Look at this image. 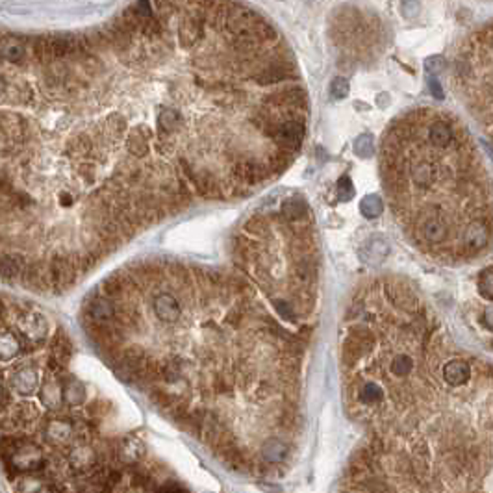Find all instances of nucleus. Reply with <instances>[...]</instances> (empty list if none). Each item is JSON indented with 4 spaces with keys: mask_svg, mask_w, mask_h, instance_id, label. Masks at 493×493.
Segmentation results:
<instances>
[{
    "mask_svg": "<svg viewBox=\"0 0 493 493\" xmlns=\"http://www.w3.org/2000/svg\"><path fill=\"white\" fill-rule=\"evenodd\" d=\"M154 314L163 323H174L180 317V304L173 295L161 293L154 299Z\"/></svg>",
    "mask_w": 493,
    "mask_h": 493,
    "instance_id": "nucleus-6",
    "label": "nucleus"
},
{
    "mask_svg": "<svg viewBox=\"0 0 493 493\" xmlns=\"http://www.w3.org/2000/svg\"><path fill=\"white\" fill-rule=\"evenodd\" d=\"M276 310H278V314H280V317H284V319H293L295 317L293 310H291L288 302L278 301L276 302Z\"/></svg>",
    "mask_w": 493,
    "mask_h": 493,
    "instance_id": "nucleus-30",
    "label": "nucleus"
},
{
    "mask_svg": "<svg viewBox=\"0 0 493 493\" xmlns=\"http://www.w3.org/2000/svg\"><path fill=\"white\" fill-rule=\"evenodd\" d=\"M332 34L338 36V43L345 46H365L371 49L382 36V25L377 17L362 13L354 8H345L336 15Z\"/></svg>",
    "mask_w": 493,
    "mask_h": 493,
    "instance_id": "nucleus-2",
    "label": "nucleus"
},
{
    "mask_svg": "<svg viewBox=\"0 0 493 493\" xmlns=\"http://www.w3.org/2000/svg\"><path fill=\"white\" fill-rule=\"evenodd\" d=\"M443 380L447 382L451 388H460V386L468 384L471 380V375H473V369H471V364L466 362V360H451L447 364L443 365L442 369Z\"/></svg>",
    "mask_w": 493,
    "mask_h": 493,
    "instance_id": "nucleus-5",
    "label": "nucleus"
},
{
    "mask_svg": "<svg viewBox=\"0 0 493 493\" xmlns=\"http://www.w3.org/2000/svg\"><path fill=\"white\" fill-rule=\"evenodd\" d=\"M349 82H347L343 77L334 78L332 83H330V93H332L334 98H345L349 95Z\"/></svg>",
    "mask_w": 493,
    "mask_h": 493,
    "instance_id": "nucleus-27",
    "label": "nucleus"
},
{
    "mask_svg": "<svg viewBox=\"0 0 493 493\" xmlns=\"http://www.w3.org/2000/svg\"><path fill=\"white\" fill-rule=\"evenodd\" d=\"M8 404H10V393H8V388L4 386V388H2V408H4V410L8 408Z\"/></svg>",
    "mask_w": 493,
    "mask_h": 493,
    "instance_id": "nucleus-33",
    "label": "nucleus"
},
{
    "mask_svg": "<svg viewBox=\"0 0 493 493\" xmlns=\"http://www.w3.org/2000/svg\"><path fill=\"white\" fill-rule=\"evenodd\" d=\"M62 397H64V388H59V384L56 380H46L43 388H41V401L45 406L49 408H58L59 403H62Z\"/></svg>",
    "mask_w": 493,
    "mask_h": 493,
    "instance_id": "nucleus-14",
    "label": "nucleus"
},
{
    "mask_svg": "<svg viewBox=\"0 0 493 493\" xmlns=\"http://www.w3.org/2000/svg\"><path fill=\"white\" fill-rule=\"evenodd\" d=\"M490 237H492L490 224L482 219H473L462 234V247L468 252H479L484 247H488Z\"/></svg>",
    "mask_w": 493,
    "mask_h": 493,
    "instance_id": "nucleus-3",
    "label": "nucleus"
},
{
    "mask_svg": "<svg viewBox=\"0 0 493 493\" xmlns=\"http://www.w3.org/2000/svg\"><path fill=\"white\" fill-rule=\"evenodd\" d=\"M21 330H23V334L28 338V341L39 343V341L45 338V330H46L45 317L39 314L25 315V317L21 319Z\"/></svg>",
    "mask_w": 493,
    "mask_h": 493,
    "instance_id": "nucleus-7",
    "label": "nucleus"
},
{
    "mask_svg": "<svg viewBox=\"0 0 493 493\" xmlns=\"http://www.w3.org/2000/svg\"><path fill=\"white\" fill-rule=\"evenodd\" d=\"M122 288H124V278H122L121 275L109 276L108 280H104L103 284V291L108 295V297H116V295H119L122 291Z\"/></svg>",
    "mask_w": 493,
    "mask_h": 493,
    "instance_id": "nucleus-25",
    "label": "nucleus"
},
{
    "mask_svg": "<svg viewBox=\"0 0 493 493\" xmlns=\"http://www.w3.org/2000/svg\"><path fill=\"white\" fill-rule=\"evenodd\" d=\"M419 234H421V237L427 243L443 245L447 243L449 239V224L443 217L427 215L419 223Z\"/></svg>",
    "mask_w": 493,
    "mask_h": 493,
    "instance_id": "nucleus-4",
    "label": "nucleus"
},
{
    "mask_svg": "<svg viewBox=\"0 0 493 493\" xmlns=\"http://www.w3.org/2000/svg\"><path fill=\"white\" fill-rule=\"evenodd\" d=\"M19 351L21 343L17 340V336L13 332L2 334V338H0V358H2V362H8L10 358H13Z\"/></svg>",
    "mask_w": 493,
    "mask_h": 493,
    "instance_id": "nucleus-18",
    "label": "nucleus"
},
{
    "mask_svg": "<svg viewBox=\"0 0 493 493\" xmlns=\"http://www.w3.org/2000/svg\"><path fill=\"white\" fill-rule=\"evenodd\" d=\"M90 315L93 323L104 325V323H111V319L116 317V306L111 304L109 299H95L90 304Z\"/></svg>",
    "mask_w": 493,
    "mask_h": 493,
    "instance_id": "nucleus-10",
    "label": "nucleus"
},
{
    "mask_svg": "<svg viewBox=\"0 0 493 493\" xmlns=\"http://www.w3.org/2000/svg\"><path fill=\"white\" fill-rule=\"evenodd\" d=\"M390 371L393 377L404 378L414 371V360L408 354H397L390 364Z\"/></svg>",
    "mask_w": 493,
    "mask_h": 493,
    "instance_id": "nucleus-21",
    "label": "nucleus"
},
{
    "mask_svg": "<svg viewBox=\"0 0 493 493\" xmlns=\"http://www.w3.org/2000/svg\"><path fill=\"white\" fill-rule=\"evenodd\" d=\"M354 152L360 158H369L373 154V137L369 134H362L358 139L354 141Z\"/></svg>",
    "mask_w": 493,
    "mask_h": 493,
    "instance_id": "nucleus-24",
    "label": "nucleus"
},
{
    "mask_svg": "<svg viewBox=\"0 0 493 493\" xmlns=\"http://www.w3.org/2000/svg\"><path fill=\"white\" fill-rule=\"evenodd\" d=\"M12 386L13 390L19 391L21 395H30L34 391L38 390L39 386V378L38 373L34 369H21L13 375L12 378Z\"/></svg>",
    "mask_w": 493,
    "mask_h": 493,
    "instance_id": "nucleus-8",
    "label": "nucleus"
},
{
    "mask_svg": "<svg viewBox=\"0 0 493 493\" xmlns=\"http://www.w3.org/2000/svg\"><path fill=\"white\" fill-rule=\"evenodd\" d=\"M245 228H247V232H250V234H262L263 228H265V223H263V219L252 217L249 223L245 224Z\"/></svg>",
    "mask_w": 493,
    "mask_h": 493,
    "instance_id": "nucleus-29",
    "label": "nucleus"
},
{
    "mask_svg": "<svg viewBox=\"0 0 493 493\" xmlns=\"http://www.w3.org/2000/svg\"><path fill=\"white\" fill-rule=\"evenodd\" d=\"M282 213L289 221H301L310 213V208H308L306 200L301 199V197H291L282 204Z\"/></svg>",
    "mask_w": 493,
    "mask_h": 493,
    "instance_id": "nucleus-12",
    "label": "nucleus"
},
{
    "mask_svg": "<svg viewBox=\"0 0 493 493\" xmlns=\"http://www.w3.org/2000/svg\"><path fill=\"white\" fill-rule=\"evenodd\" d=\"M145 455V445L137 438H126L121 445V456L126 462H137L141 456Z\"/></svg>",
    "mask_w": 493,
    "mask_h": 493,
    "instance_id": "nucleus-17",
    "label": "nucleus"
},
{
    "mask_svg": "<svg viewBox=\"0 0 493 493\" xmlns=\"http://www.w3.org/2000/svg\"><path fill=\"white\" fill-rule=\"evenodd\" d=\"M70 464L77 469H88L90 466L95 464V455H93V451H90V449H77V451H72V455H70Z\"/></svg>",
    "mask_w": 493,
    "mask_h": 493,
    "instance_id": "nucleus-23",
    "label": "nucleus"
},
{
    "mask_svg": "<svg viewBox=\"0 0 493 493\" xmlns=\"http://www.w3.org/2000/svg\"><path fill=\"white\" fill-rule=\"evenodd\" d=\"M479 289L486 299L493 301V269H486L479 278Z\"/></svg>",
    "mask_w": 493,
    "mask_h": 493,
    "instance_id": "nucleus-26",
    "label": "nucleus"
},
{
    "mask_svg": "<svg viewBox=\"0 0 493 493\" xmlns=\"http://www.w3.org/2000/svg\"><path fill=\"white\" fill-rule=\"evenodd\" d=\"M70 354H72V347H70L69 338L64 332H58L52 343V358H56L59 364L65 365L69 362Z\"/></svg>",
    "mask_w": 493,
    "mask_h": 493,
    "instance_id": "nucleus-16",
    "label": "nucleus"
},
{
    "mask_svg": "<svg viewBox=\"0 0 493 493\" xmlns=\"http://www.w3.org/2000/svg\"><path fill=\"white\" fill-rule=\"evenodd\" d=\"M358 399L360 403L373 406V404H378L384 399V390H382L377 382H367V384H364V388L360 390Z\"/></svg>",
    "mask_w": 493,
    "mask_h": 493,
    "instance_id": "nucleus-19",
    "label": "nucleus"
},
{
    "mask_svg": "<svg viewBox=\"0 0 493 493\" xmlns=\"http://www.w3.org/2000/svg\"><path fill=\"white\" fill-rule=\"evenodd\" d=\"M338 197L341 200H351L354 197V186L349 176H341L340 182H338Z\"/></svg>",
    "mask_w": 493,
    "mask_h": 493,
    "instance_id": "nucleus-28",
    "label": "nucleus"
},
{
    "mask_svg": "<svg viewBox=\"0 0 493 493\" xmlns=\"http://www.w3.org/2000/svg\"><path fill=\"white\" fill-rule=\"evenodd\" d=\"M388 252H390V245L386 241L384 237H373L367 241L364 249H362V256H364L365 262L369 263H380L388 256Z\"/></svg>",
    "mask_w": 493,
    "mask_h": 493,
    "instance_id": "nucleus-9",
    "label": "nucleus"
},
{
    "mask_svg": "<svg viewBox=\"0 0 493 493\" xmlns=\"http://www.w3.org/2000/svg\"><path fill=\"white\" fill-rule=\"evenodd\" d=\"M26 269V263L19 256H4L2 260V273L4 278H15V276H23Z\"/></svg>",
    "mask_w": 493,
    "mask_h": 493,
    "instance_id": "nucleus-22",
    "label": "nucleus"
},
{
    "mask_svg": "<svg viewBox=\"0 0 493 493\" xmlns=\"http://www.w3.org/2000/svg\"><path fill=\"white\" fill-rule=\"evenodd\" d=\"M288 453V445L282 440H278V438H271V440L263 443L262 447L263 460L269 462V464H280V462L286 460Z\"/></svg>",
    "mask_w": 493,
    "mask_h": 493,
    "instance_id": "nucleus-11",
    "label": "nucleus"
},
{
    "mask_svg": "<svg viewBox=\"0 0 493 493\" xmlns=\"http://www.w3.org/2000/svg\"><path fill=\"white\" fill-rule=\"evenodd\" d=\"M453 80L471 114L493 134V19L462 41L453 64Z\"/></svg>",
    "mask_w": 493,
    "mask_h": 493,
    "instance_id": "nucleus-1",
    "label": "nucleus"
},
{
    "mask_svg": "<svg viewBox=\"0 0 493 493\" xmlns=\"http://www.w3.org/2000/svg\"><path fill=\"white\" fill-rule=\"evenodd\" d=\"M430 90H432V93H434L436 98H442V96H443L442 88H440V83L436 82V78H432V80H430Z\"/></svg>",
    "mask_w": 493,
    "mask_h": 493,
    "instance_id": "nucleus-32",
    "label": "nucleus"
},
{
    "mask_svg": "<svg viewBox=\"0 0 493 493\" xmlns=\"http://www.w3.org/2000/svg\"><path fill=\"white\" fill-rule=\"evenodd\" d=\"M64 399L65 403L70 406H80L85 401V388L77 378H69L64 386Z\"/></svg>",
    "mask_w": 493,
    "mask_h": 493,
    "instance_id": "nucleus-13",
    "label": "nucleus"
},
{
    "mask_svg": "<svg viewBox=\"0 0 493 493\" xmlns=\"http://www.w3.org/2000/svg\"><path fill=\"white\" fill-rule=\"evenodd\" d=\"M46 436H49V440L54 443L67 442L70 436H72V425L64 421V419H54V421L49 423V427H46Z\"/></svg>",
    "mask_w": 493,
    "mask_h": 493,
    "instance_id": "nucleus-15",
    "label": "nucleus"
},
{
    "mask_svg": "<svg viewBox=\"0 0 493 493\" xmlns=\"http://www.w3.org/2000/svg\"><path fill=\"white\" fill-rule=\"evenodd\" d=\"M443 67H445V62H443L442 58H430L429 62H427V69L432 70V75L440 72Z\"/></svg>",
    "mask_w": 493,
    "mask_h": 493,
    "instance_id": "nucleus-31",
    "label": "nucleus"
},
{
    "mask_svg": "<svg viewBox=\"0 0 493 493\" xmlns=\"http://www.w3.org/2000/svg\"><path fill=\"white\" fill-rule=\"evenodd\" d=\"M360 211H362L367 219H375L384 211V202H382V199H380L378 195H367V197H364L362 202H360Z\"/></svg>",
    "mask_w": 493,
    "mask_h": 493,
    "instance_id": "nucleus-20",
    "label": "nucleus"
},
{
    "mask_svg": "<svg viewBox=\"0 0 493 493\" xmlns=\"http://www.w3.org/2000/svg\"><path fill=\"white\" fill-rule=\"evenodd\" d=\"M160 490L161 492H186V488L176 486V484H174V486H161Z\"/></svg>",
    "mask_w": 493,
    "mask_h": 493,
    "instance_id": "nucleus-34",
    "label": "nucleus"
}]
</instances>
